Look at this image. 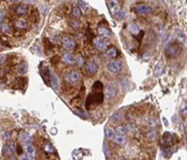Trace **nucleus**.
<instances>
[{
	"instance_id": "ddd939ff",
	"label": "nucleus",
	"mask_w": 187,
	"mask_h": 160,
	"mask_svg": "<svg viewBox=\"0 0 187 160\" xmlns=\"http://www.w3.org/2000/svg\"><path fill=\"white\" fill-rule=\"evenodd\" d=\"M62 61L66 64L71 65L76 62V58L74 57V55L71 54H65L63 56H62Z\"/></svg>"
},
{
	"instance_id": "20e7f679",
	"label": "nucleus",
	"mask_w": 187,
	"mask_h": 160,
	"mask_svg": "<svg viewBox=\"0 0 187 160\" xmlns=\"http://www.w3.org/2000/svg\"><path fill=\"white\" fill-rule=\"evenodd\" d=\"M117 95V88L113 82H108L105 86V96L108 98H113Z\"/></svg>"
},
{
	"instance_id": "473e14b6",
	"label": "nucleus",
	"mask_w": 187,
	"mask_h": 160,
	"mask_svg": "<svg viewBox=\"0 0 187 160\" xmlns=\"http://www.w3.org/2000/svg\"><path fill=\"white\" fill-rule=\"evenodd\" d=\"M148 137H149V140H151V142H153V140H155V138H156V131L153 130V129L151 130L149 135H148Z\"/></svg>"
},
{
	"instance_id": "ea45409f",
	"label": "nucleus",
	"mask_w": 187,
	"mask_h": 160,
	"mask_svg": "<svg viewBox=\"0 0 187 160\" xmlns=\"http://www.w3.org/2000/svg\"><path fill=\"white\" fill-rule=\"evenodd\" d=\"M3 17H4V13H3V11H1V15H0V22H1V23H3Z\"/></svg>"
},
{
	"instance_id": "58836bf2",
	"label": "nucleus",
	"mask_w": 187,
	"mask_h": 160,
	"mask_svg": "<svg viewBox=\"0 0 187 160\" xmlns=\"http://www.w3.org/2000/svg\"><path fill=\"white\" fill-rule=\"evenodd\" d=\"M16 150H17V154H22L23 151H22V147H21V146H17Z\"/></svg>"
},
{
	"instance_id": "f257e3e1",
	"label": "nucleus",
	"mask_w": 187,
	"mask_h": 160,
	"mask_svg": "<svg viewBox=\"0 0 187 160\" xmlns=\"http://www.w3.org/2000/svg\"><path fill=\"white\" fill-rule=\"evenodd\" d=\"M104 99V96L102 92H95L91 93L88 95L87 98H86V103L85 106L88 110H91L92 108L97 107V105L101 104Z\"/></svg>"
},
{
	"instance_id": "4c0bfd02",
	"label": "nucleus",
	"mask_w": 187,
	"mask_h": 160,
	"mask_svg": "<svg viewBox=\"0 0 187 160\" xmlns=\"http://www.w3.org/2000/svg\"><path fill=\"white\" fill-rule=\"evenodd\" d=\"M9 146H11V150H12V152H15V151H16V146H15V143H14V142H11Z\"/></svg>"
},
{
	"instance_id": "7c9ffc66",
	"label": "nucleus",
	"mask_w": 187,
	"mask_h": 160,
	"mask_svg": "<svg viewBox=\"0 0 187 160\" xmlns=\"http://www.w3.org/2000/svg\"><path fill=\"white\" fill-rule=\"evenodd\" d=\"M162 73H163V66L161 63H159L156 66V68L155 69V75L156 77H158V76H160Z\"/></svg>"
},
{
	"instance_id": "9b49d317",
	"label": "nucleus",
	"mask_w": 187,
	"mask_h": 160,
	"mask_svg": "<svg viewBox=\"0 0 187 160\" xmlns=\"http://www.w3.org/2000/svg\"><path fill=\"white\" fill-rule=\"evenodd\" d=\"M123 115L122 112H120V111L114 112V113L111 116V118H109V122L113 125H117L123 120Z\"/></svg>"
},
{
	"instance_id": "f3484780",
	"label": "nucleus",
	"mask_w": 187,
	"mask_h": 160,
	"mask_svg": "<svg viewBox=\"0 0 187 160\" xmlns=\"http://www.w3.org/2000/svg\"><path fill=\"white\" fill-rule=\"evenodd\" d=\"M105 136H106L107 139L111 140H113V139L115 138V136H116V132H115V130H113L111 128H105Z\"/></svg>"
},
{
	"instance_id": "4be33fe9",
	"label": "nucleus",
	"mask_w": 187,
	"mask_h": 160,
	"mask_svg": "<svg viewBox=\"0 0 187 160\" xmlns=\"http://www.w3.org/2000/svg\"><path fill=\"white\" fill-rule=\"evenodd\" d=\"M27 70H28L27 63L23 62V63H21L20 65L18 66V72L20 74H25L27 72Z\"/></svg>"
},
{
	"instance_id": "f03ea898",
	"label": "nucleus",
	"mask_w": 187,
	"mask_h": 160,
	"mask_svg": "<svg viewBox=\"0 0 187 160\" xmlns=\"http://www.w3.org/2000/svg\"><path fill=\"white\" fill-rule=\"evenodd\" d=\"M181 46L179 43H177V42H173V43L169 44L165 51L167 58H176L181 54Z\"/></svg>"
},
{
	"instance_id": "dca6fc26",
	"label": "nucleus",
	"mask_w": 187,
	"mask_h": 160,
	"mask_svg": "<svg viewBox=\"0 0 187 160\" xmlns=\"http://www.w3.org/2000/svg\"><path fill=\"white\" fill-rule=\"evenodd\" d=\"M128 29H129V31H130L131 34H133V35H138V34H140V27H138V25L135 23H130V25H128Z\"/></svg>"
},
{
	"instance_id": "7ed1b4c3",
	"label": "nucleus",
	"mask_w": 187,
	"mask_h": 160,
	"mask_svg": "<svg viewBox=\"0 0 187 160\" xmlns=\"http://www.w3.org/2000/svg\"><path fill=\"white\" fill-rule=\"evenodd\" d=\"M107 68L111 72L114 73V74H117L122 70L123 68V64L121 61L119 60H114L111 61V62L108 63L107 65Z\"/></svg>"
},
{
	"instance_id": "0eeeda50",
	"label": "nucleus",
	"mask_w": 187,
	"mask_h": 160,
	"mask_svg": "<svg viewBox=\"0 0 187 160\" xmlns=\"http://www.w3.org/2000/svg\"><path fill=\"white\" fill-rule=\"evenodd\" d=\"M134 11L138 14H150L152 12V8L148 6V5H138L134 8Z\"/></svg>"
},
{
	"instance_id": "f704fd0d",
	"label": "nucleus",
	"mask_w": 187,
	"mask_h": 160,
	"mask_svg": "<svg viewBox=\"0 0 187 160\" xmlns=\"http://www.w3.org/2000/svg\"><path fill=\"white\" fill-rule=\"evenodd\" d=\"M9 134H11L9 132H5V133L2 135V139H3L4 140H8V139H9V137H11V135H9Z\"/></svg>"
},
{
	"instance_id": "9d476101",
	"label": "nucleus",
	"mask_w": 187,
	"mask_h": 160,
	"mask_svg": "<svg viewBox=\"0 0 187 160\" xmlns=\"http://www.w3.org/2000/svg\"><path fill=\"white\" fill-rule=\"evenodd\" d=\"M97 34L99 37H104V39H109L111 36V32L109 28L105 27L103 25H100L97 27Z\"/></svg>"
},
{
	"instance_id": "b1692460",
	"label": "nucleus",
	"mask_w": 187,
	"mask_h": 160,
	"mask_svg": "<svg viewBox=\"0 0 187 160\" xmlns=\"http://www.w3.org/2000/svg\"><path fill=\"white\" fill-rule=\"evenodd\" d=\"M115 132L117 135H124L127 132V128L126 125H118L115 128Z\"/></svg>"
},
{
	"instance_id": "423d86ee",
	"label": "nucleus",
	"mask_w": 187,
	"mask_h": 160,
	"mask_svg": "<svg viewBox=\"0 0 187 160\" xmlns=\"http://www.w3.org/2000/svg\"><path fill=\"white\" fill-rule=\"evenodd\" d=\"M93 42H94V45H95V48H97L100 51H105L107 49V47H108V43L105 41L104 37H101L99 36L97 37H95V39H93Z\"/></svg>"
},
{
	"instance_id": "6e6552de",
	"label": "nucleus",
	"mask_w": 187,
	"mask_h": 160,
	"mask_svg": "<svg viewBox=\"0 0 187 160\" xmlns=\"http://www.w3.org/2000/svg\"><path fill=\"white\" fill-rule=\"evenodd\" d=\"M62 44L66 50H73L75 48V41L69 37H62Z\"/></svg>"
},
{
	"instance_id": "5701e85b",
	"label": "nucleus",
	"mask_w": 187,
	"mask_h": 160,
	"mask_svg": "<svg viewBox=\"0 0 187 160\" xmlns=\"http://www.w3.org/2000/svg\"><path fill=\"white\" fill-rule=\"evenodd\" d=\"M14 27H15L16 29L23 30V29H25V28H26V25H25V23L23 21L17 20V21L14 22Z\"/></svg>"
},
{
	"instance_id": "aec40b11",
	"label": "nucleus",
	"mask_w": 187,
	"mask_h": 160,
	"mask_svg": "<svg viewBox=\"0 0 187 160\" xmlns=\"http://www.w3.org/2000/svg\"><path fill=\"white\" fill-rule=\"evenodd\" d=\"M113 142L117 144H120V145H124L126 142V139L124 138L123 135H116L115 136V138L113 139Z\"/></svg>"
},
{
	"instance_id": "c85d7f7f",
	"label": "nucleus",
	"mask_w": 187,
	"mask_h": 160,
	"mask_svg": "<svg viewBox=\"0 0 187 160\" xmlns=\"http://www.w3.org/2000/svg\"><path fill=\"white\" fill-rule=\"evenodd\" d=\"M128 84H129V82H128L127 79H126V78L122 79L121 82H120V88H121V90L122 91L126 90V89L127 88V86H128Z\"/></svg>"
},
{
	"instance_id": "1a4fd4ad",
	"label": "nucleus",
	"mask_w": 187,
	"mask_h": 160,
	"mask_svg": "<svg viewBox=\"0 0 187 160\" xmlns=\"http://www.w3.org/2000/svg\"><path fill=\"white\" fill-rule=\"evenodd\" d=\"M80 78V74L78 71H76V70H71L66 76V82H68L70 83H74L76 82H78Z\"/></svg>"
},
{
	"instance_id": "79ce46f5",
	"label": "nucleus",
	"mask_w": 187,
	"mask_h": 160,
	"mask_svg": "<svg viewBox=\"0 0 187 160\" xmlns=\"http://www.w3.org/2000/svg\"><path fill=\"white\" fill-rule=\"evenodd\" d=\"M21 1H25L26 3H33L34 2V0H21Z\"/></svg>"
},
{
	"instance_id": "2eb2a0df",
	"label": "nucleus",
	"mask_w": 187,
	"mask_h": 160,
	"mask_svg": "<svg viewBox=\"0 0 187 160\" xmlns=\"http://www.w3.org/2000/svg\"><path fill=\"white\" fill-rule=\"evenodd\" d=\"M50 83H51L52 88L54 89V91L58 90V88H59V81H58V78L56 77V75H54V74L51 75Z\"/></svg>"
},
{
	"instance_id": "f8f14e48",
	"label": "nucleus",
	"mask_w": 187,
	"mask_h": 160,
	"mask_svg": "<svg viewBox=\"0 0 187 160\" xmlns=\"http://www.w3.org/2000/svg\"><path fill=\"white\" fill-rule=\"evenodd\" d=\"M162 143L167 147L173 144V137H172V135L170 133H165L162 139Z\"/></svg>"
},
{
	"instance_id": "a878e982",
	"label": "nucleus",
	"mask_w": 187,
	"mask_h": 160,
	"mask_svg": "<svg viewBox=\"0 0 187 160\" xmlns=\"http://www.w3.org/2000/svg\"><path fill=\"white\" fill-rule=\"evenodd\" d=\"M43 150H44V152H46L47 154H54L55 152L54 147L50 143L45 144L44 146H43Z\"/></svg>"
},
{
	"instance_id": "cd10ccee",
	"label": "nucleus",
	"mask_w": 187,
	"mask_h": 160,
	"mask_svg": "<svg viewBox=\"0 0 187 160\" xmlns=\"http://www.w3.org/2000/svg\"><path fill=\"white\" fill-rule=\"evenodd\" d=\"M180 112H181V115L183 116V118H186L187 117V102L183 103V105L181 106Z\"/></svg>"
},
{
	"instance_id": "412c9836",
	"label": "nucleus",
	"mask_w": 187,
	"mask_h": 160,
	"mask_svg": "<svg viewBox=\"0 0 187 160\" xmlns=\"http://www.w3.org/2000/svg\"><path fill=\"white\" fill-rule=\"evenodd\" d=\"M25 151H26V153L29 154L30 156H35V149L30 144V142H25Z\"/></svg>"
},
{
	"instance_id": "4468645a",
	"label": "nucleus",
	"mask_w": 187,
	"mask_h": 160,
	"mask_svg": "<svg viewBox=\"0 0 187 160\" xmlns=\"http://www.w3.org/2000/svg\"><path fill=\"white\" fill-rule=\"evenodd\" d=\"M40 74H41V77L43 79V81L46 82V84H48L49 81L51 80V75H50V69L48 68H43L40 70Z\"/></svg>"
},
{
	"instance_id": "a211bd4d",
	"label": "nucleus",
	"mask_w": 187,
	"mask_h": 160,
	"mask_svg": "<svg viewBox=\"0 0 187 160\" xmlns=\"http://www.w3.org/2000/svg\"><path fill=\"white\" fill-rule=\"evenodd\" d=\"M15 12L17 15L23 16V15H25V14H26L27 8L25 6H23V5H19V6H17L15 8Z\"/></svg>"
},
{
	"instance_id": "e433bc0d",
	"label": "nucleus",
	"mask_w": 187,
	"mask_h": 160,
	"mask_svg": "<svg viewBox=\"0 0 187 160\" xmlns=\"http://www.w3.org/2000/svg\"><path fill=\"white\" fill-rule=\"evenodd\" d=\"M1 29H2V32H4V33L8 32V27L5 25H3V23H1Z\"/></svg>"
},
{
	"instance_id": "2f4dec72",
	"label": "nucleus",
	"mask_w": 187,
	"mask_h": 160,
	"mask_svg": "<svg viewBox=\"0 0 187 160\" xmlns=\"http://www.w3.org/2000/svg\"><path fill=\"white\" fill-rule=\"evenodd\" d=\"M76 63H77V65L79 66V67H83V63H84V60H83V56H81V55H78V56H77V58H76Z\"/></svg>"
},
{
	"instance_id": "bb28decb",
	"label": "nucleus",
	"mask_w": 187,
	"mask_h": 160,
	"mask_svg": "<svg viewBox=\"0 0 187 160\" xmlns=\"http://www.w3.org/2000/svg\"><path fill=\"white\" fill-rule=\"evenodd\" d=\"M2 153H3L4 156H11L13 152H12V150H11V146H8V145H5V146L3 147Z\"/></svg>"
},
{
	"instance_id": "72a5a7b5",
	"label": "nucleus",
	"mask_w": 187,
	"mask_h": 160,
	"mask_svg": "<svg viewBox=\"0 0 187 160\" xmlns=\"http://www.w3.org/2000/svg\"><path fill=\"white\" fill-rule=\"evenodd\" d=\"M29 135H28L27 133H22V135H21V137H20V140H22V142H28V140H29Z\"/></svg>"
},
{
	"instance_id": "c9c22d12",
	"label": "nucleus",
	"mask_w": 187,
	"mask_h": 160,
	"mask_svg": "<svg viewBox=\"0 0 187 160\" xmlns=\"http://www.w3.org/2000/svg\"><path fill=\"white\" fill-rule=\"evenodd\" d=\"M107 147H106V144H103V153L105 154V156H109V154H108V151H107Z\"/></svg>"
},
{
	"instance_id": "a19ab883",
	"label": "nucleus",
	"mask_w": 187,
	"mask_h": 160,
	"mask_svg": "<svg viewBox=\"0 0 187 160\" xmlns=\"http://www.w3.org/2000/svg\"><path fill=\"white\" fill-rule=\"evenodd\" d=\"M4 62H5V57H4L3 55H1V61H0V64L3 65V63H4Z\"/></svg>"
},
{
	"instance_id": "393cba45",
	"label": "nucleus",
	"mask_w": 187,
	"mask_h": 160,
	"mask_svg": "<svg viewBox=\"0 0 187 160\" xmlns=\"http://www.w3.org/2000/svg\"><path fill=\"white\" fill-rule=\"evenodd\" d=\"M92 89H93V91H95V92H102V89H103L102 82H99V81H97L93 84Z\"/></svg>"
},
{
	"instance_id": "6ab92c4d",
	"label": "nucleus",
	"mask_w": 187,
	"mask_h": 160,
	"mask_svg": "<svg viewBox=\"0 0 187 160\" xmlns=\"http://www.w3.org/2000/svg\"><path fill=\"white\" fill-rule=\"evenodd\" d=\"M107 55L111 58H115L118 55V50L115 47H109L107 50Z\"/></svg>"
},
{
	"instance_id": "c756f323",
	"label": "nucleus",
	"mask_w": 187,
	"mask_h": 160,
	"mask_svg": "<svg viewBox=\"0 0 187 160\" xmlns=\"http://www.w3.org/2000/svg\"><path fill=\"white\" fill-rule=\"evenodd\" d=\"M72 15L75 17V18H80L81 16V11L80 7H74L73 9H72Z\"/></svg>"
},
{
	"instance_id": "39448f33",
	"label": "nucleus",
	"mask_w": 187,
	"mask_h": 160,
	"mask_svg": "<svg viewBox=\"0 0 187 160\" xmlns=\"http://www.w3.org/2000/svg\"><path fill=\"white\" fill-rule=\"evenodd\" d=\"M84 70H85V73L87 75H89V76H93V75H95L97 72L98 66L97 65V63L94 62V61H88V62L86 63Z\"/></svg>"
}]
</instances>
